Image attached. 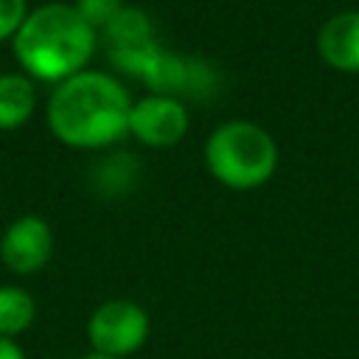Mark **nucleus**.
<instances>
[{
	"label": "nucleus",
	"instance_id": "nucleus-1",
	"mask_svg": "<svg viewBox=\"0 0 359 359\" xmlns=\"http://www.w3.org/2000/svg\"><path fill=\"white\" fill-rule=\"evenodd\" d=\"M129 93L98 70H81L65 79L48 101L50 132L76 149H101L129 132Z\"/></svg>",
	"mask_w": 359,
	"mask_h": 359
},
{
	"label": "nucleus",
	"instance_id": "nucleus-2",
	"mask_svg": "<svg viewBox=\"0 0 359 359\" xmlns=\"http://www.w3.org/2000/svg\"><path fill=\"white\" fill-rule=\"evenodd\" d=\"M95 50V28L84 22L76 6L48 3L31 11L14 34L20 65L42 81H65L90 62Z\"/></svg>",
	"mask_w": 359,
	"mask_h": 359
},
{
	"label": "nucleus",
	"instance_id": "nucleus-3",
	"mask_svg": "<svg viewBox=\"0 0 359 359\" xmlns=\"http://www.w3.org/2000/svg\"><path fill=\"white\" fill-rule=\"evenodd\" d=\"M205 163L222 185L250 191L275 174L278 146L264 126L250 121H227L210 132L205 143Z\"/></svg>",
	"mask_w": 359,
	"mask_h": 359
},
{
	"label": "nucleus",
	"instance_id": "nucleus-4",
	"mask_svg": "<svg viewBox=\"0 0 359 359\" xmlns=\"http://www.w3.org/2000/svg\"><path fill=\"white\" fill-rule=\"evenodd\" d=\"M87 337L95 353L126 359L146 342L149 317L132 300H107L93 311L87 323Z\"/></svg>",
	"mask_w": 359,
	"mask_h": 359
},
{
	"label": "nucleus",
	"instance_id": "nucleus-5",
	"mask_svg": "<svg viewBox=\"0 0 359 359\" xmlns=\"http://www.w3.org/2000/svg\"><path fill=\"white\" fill-rule=\"evenodd\" d=\"M129 132L146 146H174L188 132V112L174 95H146L129 109Z\"/></svg>",
	"mask_w": 359,
	"mask_h": 359
},
{
	"label": "nucleus",
	"instance_id": "nucleus-6",
	"mask_svg": "<svg viewBox=\"0 0 359 359\" xmlns=\"http://www.w3.org/2000/svg\"><path fill=\"white\" fill-rule=\"evenodd\" d=\"M53 252V233L39 216L14 219L0 238V258L17 275L39 272Z\"/></svg>",
	"mask_w": 359,
	"mask_h": 359
},
{
	"label": "nucleus",
	"instance_id": "nucleus-7",
	"mask_svg": "<svg viewBox=\"0 0 359 359\" xmlns=\"http://www.w3.org/2000/svg\"><path fill=\"white\" fill-rule=\"evenodd\" d=\"M317 48L331 67L359 73V11H342L325 20L317 34Z\"/></svg>",
	"mask_w": 359,
	"mask_h": 359
},
{
	"label": "nucleus",
	"instance_id": "nucleus-8",
	"mask_svg": "<svg viewBox=\"0 0 359 359\" xmlns=\"http://www.w3.org/2000/svg\"><path fill=\"white\" fill-rule=\"evenodd\" d=\"M34 84L25 76H0V129H17L20 123H25L34 112Z\"/></svg>",
	"mask_w": 359,
	"mask_h": 359
},
{
	"label": "nucleus",
	"instance_id": "nucleus-9",
	"mask_svg": "<svg viewBox=\"0 0 359 359\" xmlns=\"http://www.w3.org/2000/svg\"><path fill=\"white\" fill-rule=\"evenodd\" d=\"M36 317L34 297L20 286H0V337L14 339Z\"/></svg>",
	"mask_w": 359,
	"mask_h": 359
},
{
	"label": "nucleus",
	"instance_id": "nucleus-10",
	"mask_svg": "<svg viewBox=\"0 0 359 359\" xmlns=\"http://www.w3.org/2000/svg\"><path fill=\"white\" fill-rule=\"evenodd\" d=\"M112 50H132V48H143L151 45V22L140 8H121L118 17L104 28Z\"/></svg>",
	"mask_w": 359,
	"mask_h": 359
},
{
	"label": "nucleus",
	"instance_id": "nucleus-11",
	"mask_svg": "<svg viewBox=\"0 0 359 359\" xmlns=\"http://www.w3.org/2000/svg\"><path fill=\"white\" fill-rule=\"evenodd\" d=\"M121 8V0H76V11L84 17L90 28H107Z\"/></svg>",
	"mask_w": 359,
	"mask_h": 359
},
{
	"label": "nucleus",
	"instance_id": "nucleus-12",
	"mask_svg": "<svg viewBox=\"0 0 359 359\" xmlns=\"http://www.w3.org/2000/svg\"><path fill=\"white\" fill-rule=\"evenodd\" d=\"M25 17V0H0V39L17 34Z\"/></svg>",
	"mask_w": 359,
	"mask_h": 359
},
{
	"label": "nucleus",
	"instance_id": "nucleus-13",
	"mask_svg": "<svg viewBox=\"0 0 359 359\" xmlns=\"http://www.w3.org/2000/svg\"><path fill=\"white\" fill-rule=\"evenodd\" d=\"M0 359H25V353H22V348L17 345V339L0 337Z\"/></svg>",
	"mask_w": 359,
	"mask_h": 359
},
{
	"label": "nucleus",
	"instance_id": "nucleus-14",
	"mask_svg": "<svg viewBox=\"0 0 359 359\" xmlns=\"http://www.w3.org/2000/svg\"><path fill=\"white\" fill-rule=\"evenodd\" d=\"M84 359H115V356H104V353H90V356H84Z\"/></svg>",
	"mask_w": 359,
	"mask_h": 359
}]
</instances>
